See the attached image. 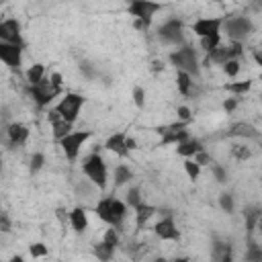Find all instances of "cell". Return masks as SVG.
I'll use <instances>...</instances> for the list:
<instances>
[{
    "mask_svg": "<svg viewBox=\"0 0 262 262\" xmlns=\"http://www.w3.org/2000/svg\"><path fill=\"white\" fill-rule=\"evenodd\" d=\"M260 96H262V94H260Z\"/></svg>",
    "mask_w": 262,
    "mask_h": 262,
    "instance_id": "51",
    "label": "cell"
},
{
    "mask_svg": "<svg viewBox=\"0 0 262 262\" xmlns=\"http://www.w3.org/2000/svg\"><path fill=\"white\" fill-rule=\"evenodd\" d=\"M258 51H260V53H262V49H258Z\"/></svg>",
    "mask_w": 262,
    "mask_h": 262,
    "instance_id": "50",
    "label": "cell"
},
{
    "mask_svg": "<svg viewBox=\"0 0 262 262\" xmlns=\"http://www.w3.org/2000/svg\"><path fill=\"white\" fill-rule=\"evenodd\" d=\"M94 213L98 215V219H102L106 225H113L121 231L123 227V221L127 217V203L117 199V196H102L96 207H94Z\"/></svg>",
    "mask_w": 262,
    "mask_h": 262,
    "instance_id": "2",
    "label": "cell"
},
{
    "mask_svg": "<svg viewBox=\"0 0 262 262\" xmlns=\"http://www.w3.org/2000/svg\"><path fill=\"white\" fill-rule=\"evenodd\" d=\"M133 211H135V223H137V227L141 229V227H145V223L154 217L156 207H154V205H147V203H141V205H137Z\"/></svg>",
    "mask_w": 262,
    "mask_h": 262,
    "instance_id": "22",
    "label": "cell"
},
{
    "mask_svg": "<svg viewBox=\"0 0 262 262\" xmlns=\"http://www.w3.org/2000/svg\"><path fill=\"white\" fill-rule=\"evenodd\" d=\"M211 172H213V178H215V180H217L219 184L227 182V172H225V168H223L221 164L213 162V164H211Z\"/></svg>",
    "mask_w": 262,
    "mask_h": 262,
    "instance_id": "37",
    "label": "cell"
},
{
    "mask_svg": "<svg viewBox=\"0 0 262 262\" xmlns=\"http://www.w3.org/2000/svg\"><path fill=\"white\" fill-rule=\"evenodd\" d=\"M178 121H184V123H190L192 115H190V108L188 106H178Z\"/></svg>",
    "mask_w": 262,
    "mask_h": 262,
    "instance_id": "43",
    "label": "cell"
},
{
    "mask_svg": "<svg viewBox=\"0 0 262 262\" xmlns=\"http://www.w3.org/2000/svg\"><path fill=\"white\" fill-rule=\"evenodd\" d=\"M244 258L248 262H262V246H258L254 239H248V250Z\"/></svg>",
    "mask_w": 262,
    "mask_h": 262,
    "instance_id": "30",
    "label": "cell"
},
{
    "mask_svg": "<svg viewBox=\"0 0 262 262\" xmlns=\"http://www.w3.org/2000/svg\"><path fill=\"white\" fill-rule=\"evenodd\" d=\"M90 137H92V131H72V133H68L63 139H59L57 143H59L63 156H66L70 162H76L78 156H80V151H82V147H84V143H86Z\"/></svg>",
    "mask_w": 262,
    "mask_h": 262,
    "instance_id": "9",
    "label": "cell"
},
{
    "mask_svg": "<svg viewBox=\"0 0 262 262\" xmlns=\"http://www.w3.org/2000/svg\"><path fill=\"white\" fill-rule=\"evenodd\" d=\"M219 207L223 209V213H233L235 211V201H233V194L231 192H221L219 194Z\"/></svg>",
    "mask_w": 262,
    "mask_h": 262,
    "instance_id": "32",
    "label": "cell"
},
{
    "mask_svg": "<svg viewBox=\"0 0 262 262\" xmlns=\"http://www.w3.org/2000/svg\"><path fill=\"white\" fill-rule=\"evenodd\" d=\"M260 217H262V207H258V205H248V207H244V221H246V237H248V239H252L254 229L258 227Z\"/></svg>",
    "mask_w": 262,
    "mask_h": 262,
    "instance_id": "19",
    "label": "cell"
},
{
    "mask_svg": "<svg viewBox=\"0 0 262 262\" xmlns=\"http://www.w3.org/2000/svg\"><path fill=\"white\" fill-rule=\"evenodd\" d=\"M43 164H45V154L35 151V154L31 156V160H29V172H31V174H37V172L43 168Z\"/></svg>",
    "mask_w": 262,
    "mask_h": 262,
    "instance_id": "33",
    "label": "cell"
},
{
    "mask_svg": "<svg viewBox=\"0 0 262 262\" xmlns=\"http://www.w3.org/2000/svg\"><path fill=\"white\" fill-rule=\"evenodd\" d=\"M242 55V43H233L231 45H225V47H217L213 49L211 53H207V63H215V66H223L225 61L229 59H237Z\"/></svg>",
    "mask_w": 262,
    "mask_h": 262,
    "instance_id": "13",
    "label": "cell"
},
{
    "mask_svg": "<svg viewBox=\"0 0 262 262\" xmlns=\"http://www.w3.org/2000/svg\"><path fill=\"white\" fill-rule=\"evenodd\" d=\"M10 227H12V223H10L8 213H0V231H2V233H8Z\"/></svg>",
    "mask_w": 262,
    "mask_h": 262,
    "instance_id": "42",
    "label": "cell"
},
{
    "mask_svg": "<svg viewBox=\"0 0 262 262\" xmlns=\"http://www.w3.org/2000/svg\"><path fill=\"white\" fill-rule=\"evenodd\" d=\"M184 172H186V176L190 178V180H196L199 176H201V166L194 162V160H190V158H186L184 160Z\"/></svg>",
    "mask_w": 262,
    "mask_h": 262,
    "instance_id": "34",
    "label": "cell"
},
{
    "mask_svg": "<svg viewBox=\"0 0 262 262\" xmlns=\"http://www.w3.org/2000/svg\"><path fill=\"white\" fill-rule=\"evenodd\" d=\"M158 39L164 43V45H184V23L176 16L168 18L164 25L158 27Z\"/></svg>",
    "mask_w": 262,
    "mask_h": 262,
    "instance_id": "8",
    "label": "cell"
},
{
    "mask_svg": "<svg viewBox=\"0 0 262 262\" xmlns=\"http://www.w3.org/2000/svg\"><path fill=\"white\" fill-rule=\"evenodd\" d=\"M176 88L182 96H190L192 92V76L188 72H182V70H176Z\"/></svg>",
    "mask_w": 262,
    "mask_h": 262,
    "instance_id": "24",
    "label": "cell"
},
{
    "mask_svg": "<svg viewBox=\"0 0 262 262\" xmlns=\"http://www.w3.org/2000/svg\"><path fill=\"white\" fill-rule=\"evenodd\" d=\"M23 49L20 45H12L6 41H0V59L4 61V66H8L12 72H20V63H23Z\"/></svg>",
    "mask_w": 262,
    "mask_h": 262,
    "instance_id": "12",
    "label": "cell"
},
{
    "mask_svg": "<svg viewBox=\"0 0 262 262\" xmlns=\"http://www.w3.org/2000/svg\"><path fill=\"white\" fill-rule=\"evenodd\" d=\"M6 139H8V145L10 147H20L27 143L29 139V127L23 125V123H8L6 125Z\"/></svg>",
    "mask_w": 262,
    "mask_h": 262,
    "instance_id": "16",
    "label": "cell"
},
{
    "mask_svg": "<svg viewBox=\"0 0 262 262\" xmlns=\"http://www.w3.org/2000/svg\"><path fill=\"white\" fill-rule=\"evenodd\" d=\"M237 102H239V98H225L223 100V111L225 113H233L237 108Z\"/></svg>",
    "mask_w": 262,
    "mask_h": 262,
    "instance_id": "44",
    "label": "cell"
},
{
    "mask_svg": "<svg viewBox=\"0 0 262 262\" xmlns=\"http://www.w3.org/2000/svg\"><path fill=\"white\" fill-rule=\"evenodd\" d=\"M250 88H252V80H239V82H227V84H225V90L231 92L233 96H242V94H246Z\"/></svg>",
    "mask_w": 262,
    "mask_h": 262,
    "instance_id": "28",
    "label": "cell"
},
{
    "mask_svg": "<svg viewBox=\"0 0 262 262\" xmlns=\"http://www.w3.org/2000/svg\"><path fill=\"white\" fill-rule=\"evenodd\" d=\"M29 254H31L33 258H41V256H47V246H45V244H41V242H37V244H31V246H29Z\"/></svg>",
    "mask_w": 262,
    "mask_h": 262,
    "instance_id": "40",
    "label": "cell"
},
{
    "mask_svg": "<svg viewBox=\"0 0 262 262\" xmlns=\"http://www.w3.org/2000/svg\"><path fill=\"white\" fill-rule=\"evenodd\" d=\"M72 125L74 123H68V121H57V123H53L51 125V129H53V139L55 141H59V139H63L68 133H72Z\"/></svg>",
    "mask_w": 262,
    "mask_h": 262,
    "instance_id": "29",
    "label": "cell"
},
{
    "mask_svg": "<svg viewBox=\"0 0 262 262\" xmlns=\"http://www.w3.org/2000/svg\"><path fill=\"white\" fill-rule=\"evenodd\" d=\"M70 225L76 233H84L88 229V215L84 207H74L70 211Z\"/></svg>",
    "mask_w": 262,
    "mask_h": 262,
    "instance_id": "20",
    "label": "cell"
},
{
    "mask_svg": "<svg viewBox=\"0 0 262 262\" xmlns=\"http://www.w3.org/2000/svg\"><path fill=\"white\" fill-rule=\"evenodd\" d=\"M239 59H229V61H225L223 66H221V70H223V74L227 76V78H235L237 74H239Z\"/></svg>",
    "mask_w": 262,
    "mask_h": 262,
    "instance_id": "36",
    "label": "cell"
},
{
    "mask_svg": "<svg viewBox=\"0 0 262 262\" xmlns=\"http://www.w3.org/2000/svg\"><path fill=\"white\" fill-rule=\"evenodd\" d=\"M104 149L117 154L119 158H127L129 156V147H127V135L123 131H117L113 133L106 141H104Z\"/></svg>",
    "mask_w": 262,
    "mask_h": 262,
    "instance_id": "18",
    "label": "cell"
},
{
    "mask_svg": "<svg viewBox=\"0 0 262 262\" xmlns=\"http://www.w3.org/2000/svg\"><path fill=\"white\" fill-rule=\"evenodd\" d=\"M201 149H205L203 147V141H199V139H184V141H180L178 145H176V154L178 156H182V158H192L196 151H201Z\"/></svg>",
    "mask_w": 262,
    "mask_h": 262,
    "instance_id": "21",
    "label": "cell"
},
{
    "mask_svg": "<svg viewBox=\"0 0 262 262\" xmlns=\"http://www.w3.org/2000/svg\"><path fill=\"white\" fill-rule=\"evenodd\" d=\"M225 135L227 137H239V139H260V131L252 123H246V121L231 123L229 129L225 131Z\"/></svg>",
    "mask_w": 262,
    "mask_h": 262,
    "instance_id": "17",
    "label": "cell"
},
{
    "mask_svg": "<svg viewBox=\"0 0 262 262\" xmlns=\"http://www.w3.org/2000/svg\"><path fill=\"white\" fill-rule=\"evenodd\" d=\"M186 125L184 121H178V123H172L168 127H162L158 129V133L162 135V143H180L184 139H188V131H186Z\"/></svg>",
    "mask_w": 262,
    "mask_h": 262,
    "instance_id": "15",
    "label": "cell"
},
{
    "mask_svg": "<svg viewBox=\"0 0 262 262\" xmlns=\"http://www.w3.org/2000/svg\"><path fill=\"white\" fill-rule=\"evenodd\" d=\"M80 72H82V76H84L86 80H94V78L98 76V70H96L94 63L88 61V59H82V61H80Z\"/></svg>",
    "mask_w": 262,
    "mask_h": 262,
    "instance_id": "35",
    "label": "cell"
},
{
    "mask_svg": "<svg viewBox=\"0 0 262 262\" xmlns=\"http://www.w3.org/2000/svg\"><path fill=\"white\" fill-rule=\"evenodd\" d=\"M231 156L237 158V160H248V158L252 156V151H250V147L235 143V145H231Z\"/></svg>",
    "mask_w": 262,
    "mask_h": 262,
    "instance_id": "38",
    "label": "cell"
},
{
    "mask_svg": "<svg viewBox=\"0 0 262 262\" xmlns=\"http://www.w3.org/2000/svg\"><path fill=\"white\" fill-rule=\"evenodd\" d=\"M131 96H133V102H135L137 108H143V106H145V90H143L141 86H135Z\"/></svg>",
    "mask_w": 262,
    "mask_h": 262,
    "instance_id": "39",
    "label": "cell"
},
{
    "mask_svg": "<svg viewBox=\"0 0 262 262\" xmlns=\"http://www.w3.org/2000/svg\"><path fill=\"white\" fill-rule=\"evenodd\" d=\"M29 94H31L33 102H35L39 108H47V106L53 102V98H57V96L61 94V86H55L51 80L43 78L39 84L29 86Z\"/></svg>",
    "mask_w": 262,
    "mask_h": 262,
    "instance_id": "7",
    "label": "cell"
},
{
    "mask_svg": "<svg viewBox=\"0 0 262 262\" xmlns=\"http://www.w3.org/2000/svg\"><path fill=\"white\" fill-rule=\"evenodd\" d=\"M25 78H27V84H29V86L39 84V82L45 78V66H43V63H33V66L25 72Z\"/></svg>",
    "mask_w": 262,
    "mask_h": 262,
    "instance_id": "25",
    "label": "cell"
},
{
    "mask_svg": "<svg viewBox=\"0 0 262 262\" xmlns=\"http://www.w3.org/2000/svg\"><path fill=\"white\" fill-rule=\"evenodd\" d=\"M125 203H127V207H131V209H135L137 205L143 203V201H141V190H139V186H131V188L125 192Z\"/></svg>",
    "mask_w": 262,
    "mask_h": 262,
    "instance_id": "31",
    "label": "cell"
},
{
    "mask_svg": "<svg viewBox=\"0 0 262 262\" xmlns=\"http://www.w3.org/2000/svg\"><path fill=\"white\" fill-rule=\"evenodd\" d=\"M94 256L98 258V260H111L113 258V254H115V246H111L108 242H104V239H100L98 244H94Z\"/></svg>",
    "mask_w": 262,
    "mask_h": 262,
    "instance_id": "26",
    "label": "cell"
},
{
    "mask_svg": "<svg viewBox=\"0 0 262 262\" xmlns=\"http://www.w3.org/2000/svg\"><path fill=\"white\" fill-rule=\"evenodd\" d=\"M55 215H57V219H59V223H61V225H66V223L70 221V211H66L63 207L55 209Z\"/></svg>",
    "mask_w": 262,
    "mask_h": 262,
    "instance_id": "45",
    "label": "cell"
},
{
    "mask_svg": "<svg viewBox=\"0 0 262 262\" xmlns=\"http://www.w3.org/2000/svg\"><path fill=\"white\" fill-rule=\"evenodd\" d=\"M170 63L176 68V70H182V72H188L190 76H199L201 74V63H199V55H196V49L190 45V43H184V45H178L174 51H170L168 55Z\"/></svg>",
    "mask_w": 262,
    "mask_h": 262,
    "instance_id": "3",
    "label": "cell"
},
{
    "mask_svg": "<svg viewBox=\"0 0 262 262\" xmlns=\"http://www.w3.org/2000/svg\"><path fill=\"white\" fill-rule=\"evenodd\" d=\"M127 147H129V151H133V149H137V141H135L133 137H127Z\"/></svg>",
    "mask_w": 262,
    "mask_h": 262,
    "instance_id": "47",
    "label": "cell"
},
{
    "mask_svg": "<svg viewBox=\"0 0 262 262\" xmlns=\"http://www.w3.org/2000/svg\"><path fill=\"white\" fill-rule=\"evenodd\" d=\"M194 162H196L201 168H203V166H211V164H213L211 156H209L205 149H201V151H196V154H194Z\"/></svg>",
    "mask_w": 262,
    "mask_h": 262,
    "instance_id": "41",
    "label": "cell"
},
{
    "mask_svg": "<svg viewBox=\"0 0 262 262\" xmlns=\"http://www.w3.org/2000/svg\"><path fill=\"white\" fill-rule=\"evenodd\" d=\"M252 55H254V59H256V63H258V66H260V68H262V53H260V51H258V49H256V51H254V53H252Z\"/></svg>",
    "mask_w": 262,
    "mask_h": 262,
    "instance_id": "48",
    "label": "cell"
},
{
    "mask_svg": "<svg viewBox=\"0 0 262 262\" xmlns=\"http://www.w3.org/2000/svg\"><path fill=\"white\" fill-rule=\"evenodd\" d=\"M223 29H225V35L229 37V41L242 43V41H246L254 33V23L248 16H244V14H235V16L225 18Z\"/></svg>",
    "mask_w": 262,
    "mask_h": 262,
    "instance_id": "6",
    "label": "cell"
},
{
    "mask_svg": "<svg viewBox=\"0 0 262 262\" xmlns=\"http://www.w3.org/2000/svg\"><path fill=\"white\" fill-rule=\"evenodd\" d=\"M49 80H51L55 86H61V82H63V80H61V74H57V72H53V74L49 76Z\"/></svg>",
    "mask_w": 262,
    "mask_h": 262,
    "instance_id": "46",
    "label": "cell"
},
{
    "mask_svg": "<svg viewBox=\"0 0 262 262\" xmlns=\"http://www.w3.org/2000/svg\"><path fill=\"white\" fill-rule=\"evenodd\" d=\"M82 104H84V96H82V94H78V92H68V94H63V98L55 104V111L61 115L63 121L76 123Z\"/></svg>",
    "mask_w": 262,
    "mask_h": 262,
    "instance_id": "10",
    "label": "cell"
},
{
    "mask_svg": "<svg viewBox=\"0 0 262 262\" xmlns=\"http://www.w3.org/2000/svg\"><path fill=\"white\" fill-rule=\"evenodd\" d=\"M258 229L262 231V217H260V221H258Z\"/></svg>",
    "mask_w": 262,
    "mask_h": 262,
    "instance_id": "49",
    "label": "cell"
},
{
    "mask_svg": "<svg viewBox=\"0 0 262 262\" xmlns=\"http://www.w3.org/2000/svg\"><path fill=\"white\" fill-rule=\"evenodd\" d=\"M154 233L160 239H164V242H176V239H180V229L176 227V221H174V217H172L170 211H166V215L162 213V219L154 225Z\"/></svg>",
    "mask_w": 262,
    "mask_h": 262,
    "instance_id": "11",
    "label": "cell"
},
{
    "mask_svg": "<svg viewBox=\"0 0 262 262\" xmlns=\"http://www.w3.org/2000/svg\"><path fill=\"white\" fill-rule=\"evenodd\" d=\"M213 258L215 260H221V262H229L231 260V244L215 242L213 244Z\"/></svg>",
    "mask_w": 262,
    "mask_h": 262,
    "instance_id": "27",
    "label": "cell"
},
{
    "mask_svg": "<svg viewBox=\"0 0 262 262\" xmlns=\"http://www.w3.org/2000/svg\"><path fill=\"white\" fill-rule=\"evenodd\" d=\"M164 4L162 2H156V0H129V14L137 18V25L143 27V29H149L151 20H154V14L158 10H162Z\"/></svg>",
    "mask_w": 262,
    "mask_h": 262,
    "instance_id": "5",
    "label": "cell"
},
{
    "mask_svg": "<svg viewBox=\"0 0 262 262\" xmlns=\"http://www.w3.org/2000/svg\"><path fill=\"white\" fill-rule=\"evenodd\" d=\"M0 39L12 45H20L25 47V39L20 33V23L16 18H6L0 23Z\"/></svg>",
    "mask_w": 262,
    "mask_h": 262,
    "instance_id": "14",
    "label": "cell"
},
{
    "mask_svg": "<svg viewBox=\"0 0 262 262\" xmlns=\"http://www.w3.org/2000/svg\"><path fill=\"white\" fill-rule=\"evenodd\" d=\"M131 180H133V170H131L129 166H125V164H117V166H115V172H113L115 188H117V186H123V184H127V182H131Z\"/></svg>",
    "mask_w": 262,
    "mask_h": 262,
    "instance_id": "23",
    "label": "cell"
},
{
    "mask_svg": "<svg viewBox=\"0 0 262 262\" xmlns=\"http://www.w3.org/2000/svg\"><path fill=\"white\" fill-rule=\"evenodd\" d=\"M82 172L86 174V178L96 184L98 190H104L106 188V180H108V170H106V162L102 160L100 154H90L82 160Z\"/></svg>",
    "mask_w": 262,
    "mask_h": 262,
    "instance_id": "4",
    "label": "cell"
},
{
    "mask_svg": "<svg viewBox=\"0 0 262 262\" xmlns=\"http://www.w3.org/2000/svg\"><path fill=\"white\" fill-rule=\"evenodd\" d=\"M225 18L223 16H211V18H196L192 23V33L201 39V47L205 53H211L213 49L219 47L221 41V27Z\"/></svg>",
    "mask_w": 262,
    "mask_h": 262,
    "instance_id": "1",
    "label": "cell"
}]
</instances>
